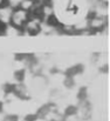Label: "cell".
Listing matches in <instances>:
<instances>
[{
    "mask_svg": "<svg viewBox=\"0 0 110 121\" xmlns=\"http://www.w3.org/2000/svg\"><path fill=\"white\" fill-rule=\"evenodd\" d=\"M29 17H31V14L27 11H25V9H22L20 7H14L13 11H12L8 25H11L12 27L21 31V33H22V30H24L25 25L27 24Z\"/></svg>",
    "mask_w": 110,
    "mask_h": 121,
    "instance_id": "6da1fadb",
    "label": "cell"
},
{
    "mask_svg": "<svg viewBox=\"0 0 110 121\" xmlns=\"http://www.w3.org/2000/svg\"><path fill=\"white\" fill-rule=\"evenodd\" d=\"M42 32V20L37 17H29L27 24L25 25L22 30V35H28V37H37Z\"/></svg>",
    "mask_w": 110,
    "mask_h": 121,
    "instance_id": "7a4b0ae2",
    "label": "cell"
},
{
    "mask_svg": "<svg viewBox=\"0 0 110 121\" xmlns=\"http://www.w3.org/2000/svg\"><path fill=\"white\" fill-rule=\"evenodd\" d=\"M34 6H35V2H34V1H32V0H22L18 7H20V8L27 11L28 13H31L32 9L34 8Z\"/></svg>",
    "mask_w": 110,
    "mask_h": 121,
    "instance_id": "3957f363",
    "label": "cell"
},
{
    "mask_svg": "<svg viewBox=\"0 0 110 121\" xmlns=\"http://www.w3.org/2000/svg\"><path fill=\"white\" fill-rule=\"evenodd\" d=\"M21 1H22V0H7V4L14 8V7H18V6L20 5Z\"/></svg>",
    "mask_w": 110,
    "mask_h": 121,
    "instance_id": "277c9868",
    "label": "cell"
},
{
    "mask_svg": "<svg viewBox=\"0 0 110 121\" xmlns=\"http://www.w3.org/2000/svg\"><path fill=\"white\" fill-rule=\"evenodd\" d=\"M5 5H7V0H0V7L5 6Z\"/></svg>",
    "mask_w": 110,
    "mask_h": 121,
    "instance_id": "5b68a950",
    "label": "cell"
},
{
    "mask_svg": "<svg viewBox=\"0 0 110 121\" xmlns=\"http://www.w3.org/2000/svg\"><path fill=\"white\" fill-rule=\"evenodd\" d=\"M1 111H2V104L0 102V112H1Z\"/></svg>",
    "mask_w": 110,
    "mask_h": 121,
    "instance_id": "8992f818",
    "label": "cell"
}]
</instances>
